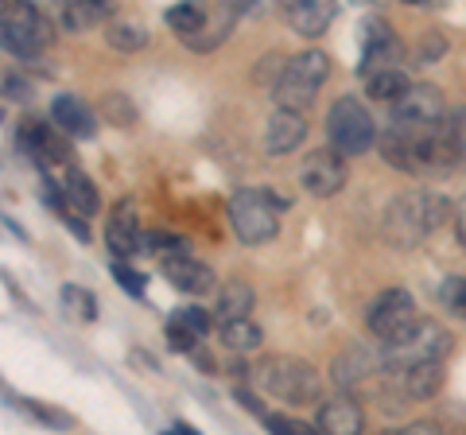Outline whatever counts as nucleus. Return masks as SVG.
I'll use <instances>...</instances> for the list:
<instances>
[{"label":"nucleus","instance_id":"34","mask_svg":"<svg viewBox=\"0 0 466 435\" xmlns=\"http://www.w3.org/2000/svg\"><path fill=\"white\" fill-rule=\"evenodd\" d=\"M400 5H412V8H440L443 0H400Z\"/></svg>","mask_w":466,"mask_h":435},{"label":"nucleus","instance_id":"16","mask_svg":"<svg viewBox=\"0 0 466 435\" xmlns=\"http://www.w3.org/2000/svg\"><path fill=\"white\" fill-rule=\"evenodd\" d=\"M164 277L187 296H202L214 284V272L202 265V260H195L187 249H175V253L164 257Z\"/></svg>","mask_w":466,"mask_h":435},{"label":"nucleus","instance_id":"2","mask_svg":"<svg viewBox=\"0 0 466 435\" xmlns=\"http://www.w3.org/2000/svg\"><path fill=\"white\" fill-rule=\"evenodd\" d=\"M451 218V202L431 195V191H408L397 195L385 210V222H381V234L389 245L397 249H416L435 226H443Z\"/></svg>","mask_w":466,"mask_h":435},{"label":"nucleus","instance_id":"23","mask_svg":"<svg viewBox=\"0 0 466 435\" xmlns=\"http://www.w3.org/2000/svg\"><path fill=\"white\" fill-rule=\"evenodd\" d=\"M218 339H222V346H229L233 354H249L260 346V327L249 323V315H238V319H222L218 323Z\"/></svg>","mask_w":466,"mask_h":435},{"label":"nucleus","instance_id":"26","mask_svg":"<svg viewBox=\"0 0 466 435\" xmlns=\"http://www.w3.org/2000/svg\"><path fill=\"white\" fill-rule=\"evenodd\" d=\"M253 308V288L241 284V280H229L222 292H218V319H238V315H249Z\"/></svg>","mask_w":466,"mask_h":435},{"label":"nucleus","instance_id":"36","mask_svg":"<svg viewBox=\"0 0 466 435\" xmlns=\"http://www.w3.org/2000/svg\"><path fill=\"white\" fill-rule=\"evenodd\" d=\"M462 128H466V113H462Z\"/></svg>","mask_w":466,"mask_h":435},{"label":"nucleus","instance_id":"21","mask_svg":"<svg viewBox=\"0 0 466 435\" xmlns=\"http://www.w3.org/2000/svg\"><path fill=\"white\" fill-rule=\"evenodd\" d=\"M207 327H210V315L202 308H179L167 323V346L171 350H191L195 339L207 335Z\"/></svg>","mask_w":466,"mask_h":435},{"label":"nucleus","instance_id":"33","mask_svg":"<svg viewBox=\"0 0 466 435\" xmlns=\"http://www.w3.org/2000/svg\"><path fill=\"white\" fill-rule=\"evenodd\" d=\"M5 86H8V97H27V86L20 78H8Z\"/></svg>","mask_w":466,"mask_h":435},{"label":"nucleus","instance_id":"30","mask_svg":"<svg viewBox=\"0 0 466 435\" xmlns=\"http://www.w3.org/2000/svg\"><path fill=\"white\" fill-rule=\"evenodd\" d=\"M113 277H116V284H121V288H125V292H133V296H140V292H144V277H137V272H133V268H128V265H125V260H121V257H116V260H113Z\"/></svg>","mask_w":466,"mask_h":435},{"label":"nucleus","instance_id":"27","mask_svg":"<svg viewBox=\"0 0 466 435\" xmlns=\"http://www.w3.org/2000/svg\"><path fill=\"white\" fill-rule=\"evenodd\" d=\"M63 303H66V315L70 319H82V323H90V319L97 315L94 292H86V288H78V284H66L63 288Z\"/></svg>","mask_w":466,"mask_h":435},{"label":"nucleus","instance_id":"32","mask_svg":"<svg viewBox=\"0 0 466 435\" xmlns=\"http://www.w3.org/2000/svg\"><path fill=\"white\" fill-rule=\"evenodd\" d=\"M455 234H459V241H462V249H466V195H462V202L455 207Z\"/></svg>","mask_w":466,"mask_h":435},{"label":"nucleus","instance_id":"29","mask_svg":"<svg viewBox=\"0 0 466 435\" xmlns=\"http://www.w3.org/2000/svg\"><path fill=\"white\" fill-rule=\"evenodd\" d=\"M440 299H443V308L466 319V277H447L440 284Z\"/></svg>","mask_w":466,"mask_h":435},{"label":"nucleus","instance_id":"17","mask_svg":"<svg viewBox=\"0 0 466 435\" xmlns=\"http://www.w3.org/2000/svg\"><path fill=\"white\" fill-rule=\"evenodd\" d=\"M397 377V389L408 400H431L443 389V361H416L404 369H389Z\"/></svg>","mask_w":466,"mask_h":435},{"label":"nucleus","instance_id":"12","mask_svg":"<svg viewBox=\"0 0 466 435\" xmlns=\"http://www.w3.org/2000/svg\"><path fill=\"white\" fill-rule=\"evenodd\" d=\"M377 373H389V361H385V342L377 346H346V350L334 358V366H330V377H334V385H342V389H358L361 381H370V377Z\"/></svg>","mask_w":466,"mask_h":435},{"label":"nucleus","instance_id":"14","mask_svg":"<svg viewBox=\"0 0 466 435\" xmlns=\"http://www.w3.org/2000/svg\"><path fill=\"white\" fill-rule=\"evenodd\" d=\"M303 137H308V121H303V109H288L280 106L268 117L265 125V152L268 156H288V152H296Z\"/></svg>","mask_w":466,"mask_h":435},{"label":"nucleus","instance_id":"18","mask_svg":"<svg viewBox=\"0 0 466 435\" xmlns=\"http://www.w3.org/2000/svg\"><path fill=\"white\" fill-rule=\"evenodd\" d=\"M315 424L323 431H334V435H358L366 428V412H361V404L354 397H334L319 409Z\"/></svg>","mask_w":466,"mask_h":435},{"label":"nucleus","instance_id":"25","mask_svg":"<svg viewBox=\"0 0 466 435\" xmlns=\"http://www.w3.org/2000/svg\"><path fill=\"white\" fill-rule=\"evenodd\" d=\"M207 20H210V12L202 8V0H183V5H175V8L167 12V24H171L183 39L198 35L202 27H207Z\"/></svg>","mask_w":466,"mask_h":435},{"label":"nucleus","instance_id":"10","mask_svg":"<svg viewBox=\"0 0 466 435\" xmlns=\"http://www.w3.org/2000/svg\"><path fill=\"white\" fill-rule=\"evenodd\" d=\"M350 179V171H346V156L334 148H315L303 156V164H299V187L308 191L311 198H330V195H339L342 187Z\"/></svg>","mask_w":466,"mask_h":435},{"label":"nucleus","instance_id":"4","mask_svg":"<svg viewBox=\"0 0 466 435\" xmlns=\"http://www.w3.org/2000/svg\"><path fill=\"white\" fill-rule=\"evenodd\" d=\"M257 381L265 393L280 397L288 404H315L323 397V381H319V373L308 366V361L299 358H265L257 366Z\"/></svg>","mask_w":466,"mask_h":435},{"label":"nucleus","instance_id":"24","mask_svg":"<svg viewBox=\"0 0 466 435\" xmlns=\"http://www.w3.org/2000/svg\"><path fill=\"white\" fill-rule=\"evenodd\" d=\"M361 78H366V94H370L373 101H389V106H392L397 97H404V94H408V86H412L400 66L373 70V75H361Z\"/></svg>","mask_w":466,"mask_h":435},{"label":"nucleus","instance_id":"3","mask_svg":"<svg viewBox=\"0 0 466 435\" xmlns=\"http://www.w3.org/2000/svg\"><path fill=\"white\" fill-rule=\"evenodd\" d=\"M0 35L5 51L16 59H35L51 47V20L32 5V0H0Z\"/></svg>","mask_w":466,"mask_h":435},{"label":"nucleus","instance_id":"22","mask_svg":"<svg viewBox=\"0 0 466 435\" xmlns=\"http://www.w3.org/2000/svg\"><path fill=\"white\" fill-rule=\"evenodd\" d=\"M63 187V214H78V218H94L97 214V191L94 183L82 176V171H66V179L58 183Z\"/></svg>","mask_w":466,"mask_h":435},{"label":"nucleus","instance_id":"35","mask_svg":"<svg viewBox=\"0 0 466 435\" xmlns=\"http://www.w3.org/2000/svg\"><path fill=\"white\" fill-rule=\"evenodd\" d=\"M222 5H245V0H222Z\"/></svg>","mask_w":466,"mask_h":435},{"label":"nucleus","instance_id":"9","mask_svg":"<svg viewBox=\"0 0 466 435\" xmlns=\"http://www.w3.org/2000/svg\"><path fill=\"white\" fill-rule=\"evenodd\" d=\"M366 323H370V330H373V335L381 339V342H397V339H404L408 330L420 323L416 299L408 296L404 288H389V292H381V296L373 299Z\"/></svg>","mask_w":466,"mask_h":435},{"label":"nucleus","instance_id":"20","mask_svg":"<svg viewBox=\"0 0 466 435\" xmlns=\"http://www.w3.org/2000/svg\"><path fill=\"white\" fill-rule=\"evenodd\" d=\"M51 121L63 128V133L78 137V140L94 137V128H97V125H94V113L86 109L75 94H58V97L51 101Z\"/></svg>","mask_w":466,"mask_h":435},{"label":"nucleus","instance_id":"7","mask_svg":"<svg viewBox=\"0 0 466 435\" xmlns=\"http://www.w3.org/2000/svg\"><path fill=\"white\" fill-rule=\"evenodd\" d=\"M327 137L342 156H361L377 140V125L358 97H339L327 113Z\"/></svg>","mask_w":466,"mask_h":435},{"label":"nucleus","instance_id":"28","mask_svg":"<svg viewBox=\"0 0 466 435\" xmlns=\"http://www.w3.org/2000/svg\"><path fill=\"white\" fill-rule=\"evenodd\" d=\"M106 39H109V47H116V51H140L144 43H148V32H144L140 24H109Z\"/></svg>","mask_w":466,"mask_h":435},{"label":"nucleus","instance_id":"6","mask_svg":"<svg viewBox=\"0 0 466 435\" xmlns=\"http://www.w3.org/2000/svg\"><path fill=\"white\" fill-rule=\"evenodd\" d=\"M229 226L241 245H265L280 229V202L268 191H238L229 198Z\"/></svg>","mask_w":466,"mask_h":435},{"label":"nucleus","instance_id":"15","mask_svg":"<svg viewBox=\"0 0 466 435\" xmlns=\"http://www.w3.org/2000/svg\"><path fill=\"white\" fill-rule=\"evenodd\" d=\"M334 12H339L334 0H284V16L291 24V32H299L308 39H319L327 32Z\"/></svg>","mask_w":466,"mask_h":435},{"label":"nucleus","instance_id":"11","mask_svg":"<svg viewBox=\"0 0 466 435\" xmlns=\"http://www.w3.org/2000/svg\"><path fill=\"white\" fill-rule=\"evenodd\" d=\"M400 59H404L400 39L381 16H370L366 24H361V75L400 66Z\"/></svg>","mask_w":466,"mask_h":435},{"label":"nucleus","instance_id":"5","mask_svg":"<svg viewBox=\"0 0 466 435\" xmlns=\"http://www.w3.org/2000/svg\"><path fill=\"white\" fill-rule=\"evenodd\" d=\"M330 75V63L323 51H299L280 66V78H276V101L288 109H308L311 101L323 90V82Z\"/></svg>","mask_w":466,"mask_h":435},{"label":"nucleus","instance_id":"1","mask_svg":"<svg viewBox=\"0 0 466 435\" xmlns=\"http://www.w3.org/2000/svg\"><path fill=\"white\" fill-rule=\"evenodd\" d=\"M443 121H447L443 94L428 82L408 86V94L392 101V117H389L385 137H381V156L392 167L424 176V159L431 152L435 137H440Z\"/></svg>","mask_w":466,"mask_h":435},{"label":"nucleus","instance_id":"31","mask_svg":"<svg viewBox=\"0 0 466 435\" xmlns=\"http://www.w3.org/2000/svg\"><path fill=\"white\" fill-rule=\"evenodd\" d=\"M265 420V428H272V431H280V435H311V428L308 424H299V420H288V416H260Z\"/></svg>","mask_w":466,"mask_h":435},{"label":"nucleus","instance_id":"8","mask_svg":"<svg viewBox=\"0 0 466 435\" xmlns=\"http://www.w3.org/2000/svg\"><path fill=\"white\" fill-rule=\"evenodd\" d=\"M447 354H451V335L440 323H431V319H420L404 339L385 342L389 369H404V366H416V361H443Z\"/></svg>","mask_w":466,"mask_h":435},{"label":"nucleus","instance_id":"13","mask_svg":"<svg viewBox=\"0 0 466 435\" xmlns=\"http://www.w3.org/2000/svg\"><path fill=\"white\" fill-rule=\"evenodd\" d=\"M106 249L113 257H133L140 249V214H137V202L133 198H121L116 207L109 210V222H106Z\"/></svg>","mask_w":466,"mask_h":435},{"label":"nucleus","instance_id":"19","mask_svg":"<svg viewBox=\"0 0 466 435\" xmlns=\"http://www.w3.org/2000/svg\"><path fill=\"white\" fill-rule=\"evenodd\" d=\"M113 16V0H58V20L70 32H90Z\"/></svg>","mask_w":466,"mask_h":435}]
</instances>
